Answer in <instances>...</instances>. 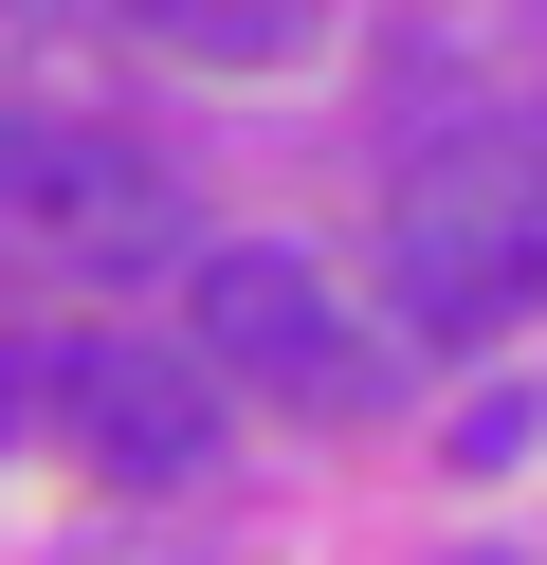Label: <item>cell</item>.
Segmentation results:
<instances>
[{"label":"cell","mask_w":547,"mask_h":565,"mask_svg":"<svg viewBox=\"0 0 547 565\" xmlns=\"http://www.w3.org/2000/svg\"><path fill=\"white\" fill-rule=\"evenodd\" d=\"M493 565H511V547H493Z\"/></svg>","instance_id":"9"},{"label":"cell","mask_w":547,"mask_h":565,"mask_svg":"<svg viewBox=\"0 0 547 565\" xmlns=\"http://www.w3.org/2000/svg\"><path fill=\"white\" fill-rule=\"evenodd\" d=\"M36 402H55L73 456H92V475H128V492H182V475L219 456V383L182 365V347H128V329L55 347V365H36Z\"/></svg>","instance_id":"4"},{"label":"cell","mask_w":547,"mask_h":565,"mask_svg":"<svg viewBox=\"0 0 547 565\" xmlns=\"http://www.w3.org/2000/svg\"><path fill=\"white\" fill-rule=\"evenodd\" d=\"M0 220H36L73 274H201V201L146 147L55 128V110H0Z\"/></svg>","instance_id":"2"},{"label":"cell","mask_w":547,"mask_h":565,"mask_svg":"<svg viewBox=\"0 0 547 565\" xmlns=\"http://www.w3.org/2000/svg\"><path fill=\"white\" fill-rule=\"evenodd\" d=\"M201 383H255V402H311V419H347L365 383V329L328 310V274L311 256H274V237H219L201 256V347H182Z\"/></svg>","instance_id":"3"},{"label":"cell","mask_w":547,"mask_h":565,"mask_svg":"<svg viewBox=\"0 0 547 565\" xmlns=\"http://www.w3.org/2000/svg\"><path fill=\"white\" fill-rule=\"evenodd\" d=\"M73 565H201V547H73Z\"/></svg>","instance_id":"8"},{"label":"cell","mask_w":547,"mask_h":565,"mask_svg":"<svg viewBox=\"0 0 547 565\" xmlns=\"http://www.w3.org/2000/svg\"><path fill=\"white\" fill-rule=\"evenodd\" d=\"M383 256H401V329H438V347H474L493 310H529L547 292V128H456V147H420Z\"/></svg>","instance_id":"1"},{"label":"cell","mask_w":547,"mask_h":565,"mask_svg":"<svg viewBox=\"0 0 547 565\" xmlns=\"http://www.w3.org/2000/svg\"><path fill=\"white\" fill-rule=\"evenodd\" d=\"M529 438H547V383H493V402H456V475H511Z\"/></svg>","instance_id":"6"},{"label":"cell","mask_w":547,"mask_h":565,"mask_svg":"<svg viewBox=\"0 0 547 565\" xmlns=\"http://www.w3.org/2000/svg\"><path fill=\"white\" fill-rule=\"evenodd\" d=\"M128 38H165V55H201V74H255V55H292L311 38V0H109Z\"/></svg>","instance_id":"5"},{"label":"cell","mask_w":547,"mask_h":565,"mask_svg":"<svg viewBox=\"0 0 547 565\" xmlns=\"http://www.w3.org/2000/svg\"><path fill=\"white\" fill-rule=\"evenodd\" d=\"M0 438H36V347H0Z\"/></svg>","instance_id":"7"}]
</instances>
